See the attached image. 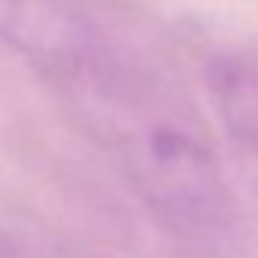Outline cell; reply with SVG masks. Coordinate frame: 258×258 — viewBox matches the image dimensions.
Wrapping results in <instances>:
<instances>
[{
	"label": "cell",
	"mask_w": 258,
	"mask_h": 258,
	"mask_svg": "<svg viewBox=\"0 0 258 258\" xmlns=\"http://www.w3.org/2000/svg\"><path fill=\"white\" fill-rule=\"evenodd\" d=\"M134 173L146 198L176 225L204 231L225 219V191L219 170L191 134L152 127L134 149Z\"/></svg>",
	"instance_id": "cell-1"
},
{
	"label": "cell",
	"mask_w": 258,
	"mask_h": 258,
	"mask_svg": "<svg viewBox=\"0 0 258 258\" xmlns=\"http://www.w3.org/2000/svg\"><path fill=\"white\" fill-rule=\"evenodd\" d=\"M0 37L37 58H70L85 34L55 0H0Z\"/></svg>",
	"instance_id": "cell-2"
}]
</instances>
